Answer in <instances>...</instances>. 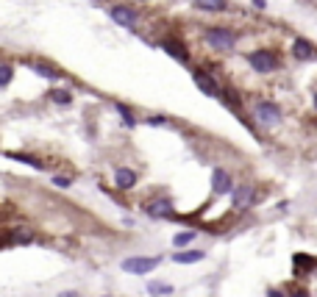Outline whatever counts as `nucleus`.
Instances as JSON below:
<instances>
[{
	"label": "nucleus",
	"instance_id": "obj_1",
	"mask_svg": "<svg viewBox=\"0 0 317 297\" xmlns=\"http://www.w3.org/2000/svg\"><path fill=\"white\" fill-rule=\"evenodd\" d=\"M206 42H209L215 50H234L237 45V34L231 28H223V25H212L206 31Z\"/></svg>",
	"mask_w": 317,
	"mask_h": 297
},
{
	"label": "nucleus",
	"instance_id": "obj_2",
	"mask_svg": "<svg viewBox=\"0 0 317 297\" xmlns=\"http://www.w3.org/2000/svg\"><path fill=\"white\" fill-rule=\"evenodd\" d=\"M248 64L256 72L267 75V72H273L275 67H278V59H275L273 53H267V50H253V53H248Z\"/></svg>",
	"mask_w": 317,
	"mask_h": 297
},
{
	"label": "nucleus",
	"instance_id": "obj_3",
	"mask_svg": "<svg viewBox=\"0 0 317 297\" xmlns=\"http://www.w3.org/2000/svg\"><path fill=\"white\" fill-rule=\"evenodd\" d=\"M162 258H142V256H134V258H126L123 261V272H131V275H145V272H153L159 267Z\"/></svg>",
	"mask_w": 317,
	"mask_h": 297
},
{
	"label": "nucleus",
	"instance_id": "obj_4",
	"mask_svg": "<svg viewBox=\"0 0 317 297\" xmlns=\"http://www.w3.org/2000/svg\"><path fill=\"white\" fill-rule=\"evenodd\" d=\"M253 117L262 125H278L281 122V108L275 106V103H259V106L253 108Z\"/></svg>",
	"mask_w": 317,
	"mask_h": 297
},
{
	"label": "nucleus",
	"instance_id": "obj_5",
	"mask_svg": "<svg viewBox=\"0 0 317 297\" xmlns=\"http://www.w3.org/2000/svg\"><path fill=\"white\" fill-rule=\"evenodd\" d=\"M192 81H195V86L203 95H209V97H220V86H217L215 81L209 78V72H203V70H195L192 72Z\"/></svg>",
	"mask_w": 317,
	"mask_h": 297
},
{
	"label": "nucleus",
	"instance_id": "obj_6",
	"mask_svg": "<svg viewBox=\"0 0 317 297\" xmlns=\"http://www.w3.org/2000/svg\"><path fill=\"white\" fill-rule=\"evenodd\" d=\"M109 14H112V20L117 25H123V28H134V25H137V12H134L131 6H112Z\"/></svg>",
	"mask_w": 317,
	"mask_h": 297
},
{
	"label": "nucleus",
	"instance_id": "obj_7",
	"mask_svg": "<svg viewBox=\"0 0 317 297\" xmlns=\"http://www.w3.org/2000/svg\"><path fill=\"white\" fill-rule=\"evenodd\" d=\"M212 192H215V195H234L231 175H228L226 170H215V173H212Z\"/></svg>",
	"mask_w": 317,
	"mask_h": 297
},
{
	"label": "nucleus",
	"instance_id": "obj_8",
	"mask_svg": "<svg viewBox=\"0 0 317 297\" xmlns=\"http://www.w3.org/2000/svg\"><path fill=\"white\" fill-rule=\"evenodd\" d=\"M292 53H295V59H300V61H311V59H317L314 45H311V42H306L303 36H295V39H292Z\"/></svg>",
	"mask_w": 317,
	"mask_h": 297
},
{
	"label": "nucleus",
	"instance_id": "obj_9",
	"mask_svg": "<svg viewBox=\"0 0 317 297\" xmlns=\"http://www.w3.org/2000/svg\"><path fill=\"white\" fill-rule=\"evenodd\" d=\"M114 186L123 189V192L134 189V186H137V173L128 170V167H117V173H114Z\"/></svg>",
	"mask_w": 317,
	"mask_h": 297
},
{
	"label": "nucleus",
	"instance_id": "obj_10",
	"mask_svg": "<svg viewBox=\"0 0 317 297\" xmlns=\"http://www.w3.org/2000/svg\"><path fill=\"white\" fill-rule=\"evenodd\" d=\"M253 197H256V192H253L251 184H242L234 189V208H248L253 206Z\"/></svg>",
	"mask_w": 317,
	"mask_h": 297
},
{
	"label": "nucleus",
	"instance_id": "obj_11",
	"mask_svg": "<svg viewBox=\"0 0 317 297\" xmlns=\"http://www.w3.org/2000/svg\"><path fill=\"white\" fill-rule=\"evenodd\" d=\"M148 214L150 217H164V220H167V217H175V208H173L170 200H153L148 206Z\"/></svg>",
	"mask_w": 317,
	"mask_h": 297
},
{
	"label": "nucleus",
	"instance_id": "obj_12",
	"mask_svg": "<svg viewBox=\"0 0 317 297\" xmlns=\"http://www.w3.org/2000/svg\"><path fill=\"white\" fill-rule=\"evenodd\" d=\"M206 253L203 250H184V253H173V261L175 264H195V261H203Z\"/></svg>",
	"mask_w": 317,
	"mask_h": 297
},
{
	"label": "nucleus",
	"instance_id": "obj_13",
	"mask_svg": "<svg viewBox=\"0 0 317 297\" xmlns=\"http://www.w3.org/2000/svg\"><path fill=\"white\" fill-rule=\"evenodd\" d=\"M195 9H203V12H226L228 3L226 0H195Z\"/></svg>",
	"mask_w": 317,
	"mask_h": 297
},
{
	"label": "nucleus",
	"instance_id": "obj_14",
	"mask_svg": "<svg viewBox=\"0 0 317 297\" xmlns=\"http://www.w3.org/2000/svg\"><path fill=\"white\" fill-rule=\"evenodd\" d=\"M48 97H50L53 103H59V106H70V103H72V95H70L67 89H50Z\"/></svg>",
	"mask_w": 317,
	"mask_h": 297
},
{
	"label": "nucleus",
	"instance_id": "obj_15",
	"mask_svg": "<svg viewBox=\"0 0 317 297\" xmlns=\"http://www.w3.org/2000/svg\"><path fill=\"white\" fill-rule=\"evenodd\" d=\"M9 159H17V161H23V164H28V167H34V170H45V164L39 159H34V156H25V153H6Z\"/></svg>",
	"mask_w": 317,
	"mask_h": 297
},
{
	"label": "nucleus",
	"instance_id": "obj_16",
	"mask_svg": "<svg viewBox=\"0 0 317 297\" xmlns=\"http://www.w3.org/2000/svg\"><path fill=\"white\" fill-rule=\"evenodd\" d=\"M162 48L167 50L173 59H178V61H186V50L181 48V45H175V42H162Z\"/></svg>",
	"mask_w": 317,
	"mask_h": 297
},
{
	"label": "nucleus",
	"instance_id": "obj_17",
	"mask_svg": "<svg viewBox=\"0 0 317 297\" xmlns=\"http://www.w3.org/2000/svg\"><path fill=\"white\" fill-rule=\"evenodd\" d=\"M195 236H197V231H181L173 236V244L175 247H186L189 242H195Z\"/></svg>",
	"mask_w": 317,
	"mask_h": 297
},
{
	"label": "nucleus",
	"instance_id": "obj_18",
	"mask_svg": "<svg viewBox=\"0 0 317 297\" xmlns=\"http://www.w3.org/2000/svg\"><path fill=\"white\" fill-rule=\"evenodd\" d=\"M148 291H150V294H156V297H159V294H173V286H170V283H162V280H150V283H148Z\"/></svg>",
	"mask_w": 317,
	"mask_h": 297
},
{
	"label": "nucleus",
	"instance_id": "obj_19",
	"mask_svg": "<svg viewBox=\"0 0 317 297\" xmlns=\"http://www.w3.org/2000/svg\"><path fill=\"white\" fill-rule=\"evenodd\" d=\"M34 70H36V75L48 78V81H59V72H53V70H50V67H42V64H36Z\"/></svg>",
	"mask_w": 317,
	"mask_h": 297
},
{
	"label": "nucleus",
	"instance_id": "obj_20",
	"mask_svg": "<svg viewBox=\"0 0 317 297\" xmlns=\"http://www.w3.org/2000/svg\"><path fill=\"white\" fill-rule=\"evenodd\" d=\"M114 108H117V111L123 114V122H126V125H134V122H137V119H134V114H131V108H126L123 103H117Z\"/></svg>",
	"mask_w": 317,
	"mask_h": 297
},
{
	"label": "nucleus",
	"instance_id": "obj_21",
	"mask_svg": "<svg viewBox=\"0 0 317 297\" xmlns=\"http://www.w3.org/2000/svg\"><path fill=\"white\" fill-rule=\"evenodd\" d=\"M12 81V64H3V75H0V86H9Z\"/></svg>",
	"mask_w": 317,
	"mask_h": 297
},
{
	"label": "nucleus",
	"instance_id": "obj_22",
	"mask_svg": "<svg viewBox=\"0 0 317 297\" xmlns=\"http://www.w3.org/2000/svg\"><path fill=\"white\" fill-rule=\"evenodd\" d=\"M53 184L59 186V189H70V186H72V181H70V178H61V175H56V178H53Z\"/></svg>",
	"mask_w": 317,
	"mask_h": 297
},
{
	"label": "nucleus",
	"instance_id": "obj_23",
	"mask_svg": "<svg viewBox=\"0 0 317 297\" xmlns=\"http://www.w3.org/2000/svg\"><path fill=\"white\" fill-rule=\"evenodd\" d=\"M251 3L259 9V12H264V9H267V0H251Z\"/></svg>",
	"mask_w": 317,
	"mask_h": 297
},
{
	"label": "nucleus",
	"instance_id": "obj_24",
	"mask_svg": "<svg viewBox=\"0 0 317 297\" xmlns=\"http://www.w3.org/2000/svg\"><path fill=\"white\" fill-rule=\"evenodd\" d=\"M289 297H309V291H303V289H295V291H289Z\"/></svg>",
	"mask_w": 317,
	"mask_h": 297
},
{
	"label": "nucleus",
	"instance_id": "obj_25",
	"mask_svg": "<svg viewBox=\"0 0 317 297\" xmlns=\"http://www.w3.org/2000/svg\"><path fill=\"white\" fill-rule=\"evenodd\" d=\"M148 122H150V125H164V117H150Z\"/></svg>",
	"mask_w": 317,
	"mask_h": 297
},
{
	"label": "nucleus",
	"instance_id": "obj_26",
	"mask_svg": "<svg viewBox=\"0 0 317 297\" xmlns=\"http://www.w3.org/2000/svg\"><path fill=\"white\" fill-rule=\"evenodd\" d=\"M267 297H284V294H281L278 289H270V291H267Z\"/></svg>",
	"mask_w": 317,
	"mask_h": 297
},
{
	"label": "nucleus",
	"instance_id": "obj_27",
	"mask_svg": "<svg viewBox=\"0 0 317 297\" xmlns=\"http://www.w3.org/2000/svg\"><path fill=\"white\" fill-rule=\"evenodd\" d=\"M59 297H78V291H61Z\"/></svg>",
	"mask_w": 317,
	"mask_h": 297
},
{
	"label": "nucleus",
	"instance_id": "obj_28",
	"mask_svg": "<svg viewBox=\"0 0 317 297\" xmlns=\"http://www.w3.org/2000/svg\"><path fill=\"white\" fill-rule=\"evenodd\" d=\"M311 106H314V111H317V92H314V97H311Z\"/></svg>",
	"mask_w": 317,
	"mask_h": 297
}]
</instances>
